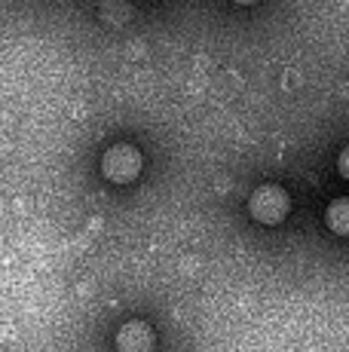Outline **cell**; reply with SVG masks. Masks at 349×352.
Masks as SVG:
<instances>
[{
    "mask_svg": "<svg viewBox=\"0 0 349 352\" xmlns=\"http://www.w3.org/2000/svg\"><path fill=\"white\" fill-rule=\"evenodd\" d=\"M248 212H251V218L260 221V224H279V221H285L288 212H291V199H288V193L276 184H260L258 190L248 196Z\"/></svg>",
    "mask_w": 349,
    "mask_h": 352,
    "instance_id": "obj_1",
    "label": "cell"
},
{
    "mask_svg": "<svg viewBox=\"0 0 349 352\" xmlns=\"http://www.w3.org/2000/svg\"><path fill=\"white\" fill-rule=\"evenodd\" d=\"M102 172L113 184H132L141 172V153L132 144H113L102 157Z\"/></svg>",
    "mask_w": 349,
    "mask_h": 352,
    "instance_id": "obj_2",
    "label": "cell"
},
{
    "mask_svg": "<svg viewBox=\"0 0 349 352\" xmlns=\"http://www.w3.org/2000/svg\"><path fill=\"white\" fill-rule=\"evenodd\" d=\"M120 352H153V331L144 322H126L117 331Z\"/></svg>",
    "mask_w": 349,
    "mask_h": 352,
    "instance_id": "obj_3",
    "label": "cell"
},
{
    "mask_svg": "<svg viewBox=\"0 0 349 352\" xmlns=\"http://www.w3.org/2000/svg\"><path fill=\"white\" fill-rule=\"evenodd\" d=\"M325 224L334 236H349V196H340V199H334L328 206Z\"/></svg>",
    "mask_w": 349,
    "mask_h": 352,
    "instance_id": "obj_4",
    "label": "cell"
},
{
    "mask_svg": "<svg viewBox=\"0 0 349 352\" xmlns=\"http://www.w3.org/2000/svg\"><path fill=\"white\" fill-rule=\"evenodd\" d=\"M337 168H340V175L349 181V147H344L340 151V157H337Z\"/></svg>",
    "mask_w": 349,
    "mask_h": 352,
    "instance_id": "obj_5",
    "label": "cell"
},
{
    "mask_svg": "<svg viewBox=\"0 0 349 352\" xmlns=\"http://www.w3.org/2000/svg\"><path fill=\"white\" fill-rule=\"evenodd\" d=\"M236 3H245L248 6V3H258V0H236Z\"/></svg>",
    "mask_w": 349,
    "mask_h": 352,
    "instance_id": "obj_6",
    "label": "cell"
}]
</instances>
